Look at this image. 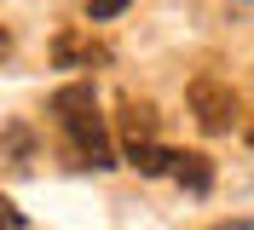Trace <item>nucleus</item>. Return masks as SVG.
Instances as JSON below:
<instances>
[{
  "label": "nucleus",
  "mask_w": 254,
  "mask_h": 230,
  "mask_svg": "<svg viewBox=\"0 0 254 230\" xmlns=\"http://www.w3.org/2000/svg\"><path fill=\"white\" fill-rule=\"evenodd\" d=\"M220 230H249V225H220Z\"/></svg>",
  "instance_id": "7"
},
{
  "label": "nucleus",
  "mask_w": 254,
  "mask_h": 230,
  "mask_svg": "<svg viewBox=\"0 0 254 230\" xmlns=\"http://www.w3.org/2000/svg\"><path fill=\"white\" fill-rule=\"evenodd\" d=\"M174 155H179V150H162V144H139V150H127V161H133L139 173H150V179H156V173H174Z\"/></svg>",
  "instance_id": "5"
},
{
  "label": "nucleus",
  "mask_w": 254,
  "mask_h": 230,
  "mask_svg": "<svg viewBox=\"0 0 254 230\" xmlns=\"http://www.w3.org/2000/svg\"><path fill=\"white\" fill-rule=\"evenodd\" d=\"M185 98H190V115H196L202 133H231V121H237V92L225 87L220 75H196Z\"/></svg>",
  "instance_id": "2"
},
{
  "label": "nucleus",
  "mask_w": 254,
  "mask_h": 230,
  "mask_svg": "<svg viewBox=\"0 0 254 230\" xmlns=\"http://www.w3.org/2000/svg\"><path fill=\"white\" fill-rule=\"evenodd\" d=\"M133 0H87V17L93 23H104V17H116V12H127Z\"/></svg>",
  "instance_id": "6"
},
{
  "label": "nucleus",
  "mask_w": 254,
  "mask_h": 230,
  "mask_svg": "<svg viewBox=\"0 0 254 230\" xmlns=\"http://www.w3.org/2000/svg\"><path fill=\"white\" fill-rule=\"evenodd\" d=\"M174 179L185 184L190 196H208V184H214V167H208V155H196V150H179V155H174Z\"/></svg>",
  "instance_id": "4"
},
{
  "label": "nucleus",
  "mask_w": 254,
  "mask_h": 230,
  "mask_svg": "<svg viewBox=\"0 0 254 230\" xmlns=\"http://www.w3.org/2000/svg\"><path fill=\"white\" fill-rule=\"evenodd\" d=\"M249 138H254V133H249Z\"/></svg>",
  "instance_id": "8"
},
{
  "label": "nucleus",
  "mask_w": 254,
  "mask_h": 230,
  "mask_svg": "<svg viewBox=\"0 0 254 230\" xmlns=\"http://www.w3.org/2000/svg\"><path fill=\"white\" fill-rule=\"evenodd\" d=\"M52 115H58V133L69 138V155H75L81 167H116V144H110V127H104V115H98V98L93 87H81V81H69V87L52 92Z\"/></svg>",
  "instance_id": "1"
},
{
  "label": "nucleus",
  "mask_w": 254,
  "mask_h": 230,
  "mask_svg": "<svg viewBox=\"0 0 254 230\" xmlns=\"http://www.w3.org/2000/svg\"><path fill=\"white\" fill-rule=\"evenodd\" d=\"M122 138H127V150L156 144V109L144 104V98H122Z\"/></svg>",
  "instance_id": "3"
}]
</instances>
